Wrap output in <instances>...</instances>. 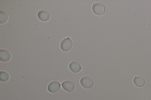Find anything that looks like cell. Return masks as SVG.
I'll return each instance as SVG.
<instances>
[{
    "mask_svg": "<svg viewBox=\"0 0 151 100\" xmlns=\"http://www.w3.org/2000/svg\"><path fill=\"white\" fill-rule=\"evenodd\" d=\"M72 46V42L71 39L68 37L64 39L60 44L61 49L64 51H67L70 50Z\"/></svg>",
    "mask_w": 151,
    "mask_h": 100,
    "instance_id": "cell-1",
    "label": "cell"
},
{
    "mask_svg": "<svg viewBox=\"0 0 151 100\" xmlns=\"http://www.w3.org/2000/svg\"><path fill=\"white\" fill-rule=\"evenodd\" d=\"M92 10L95 14L100 15L103 14L105 11L104 6L100 3L94 4L92 6Z\"/></svg>",
    "mask_w": 151,
    "mask_h": 100,
    "instance_id": "cell-2",
    "label": "cell"
},
{
    "mask_svg": "<svg viewBox=\"0 0 151 100\" xmlns=\"http://www.w3.org/2000/svg\"><path fill=\"white\" fill-rule=\"evenodd\" d=\"M80 83L83 87L88 89L92 87L93 84L92 79L87 76L82 77L80 80Z\"/></svg>",
    "mask_w": 151,
    "mask_h": 100,
    "instance_id": "cell-3",
    "label": "cell"
},
{
    "mask_svg": "<svg viewBox=\"0 0 151 100\" xmlns=\"http://www.w3.org/2000/svg\"><path fill=\"white\" fill-rule=\"evenodd\" d=\"M60 87L61 85L59 82L56 81H53L49 84L47 89L50 92L55 93L59 90Z\"/></svg>",
    "mask_w": 151,
    "mask_h": 100,
    "instance_id": "cell-4",
    "label": "cell"
},
{
    "mask_svg": "<svg viewBox=\"0 0 151 100\" xmlns=\"http://www.w3.org/2000/svg\"><path fill=\"white\" fill-rule=\"evenodd\" d=\"M63 89L67 92H71L75 89V85L74 83L69 80H66L63 82L62 84Z\"/></svg>",
    "mask_w": 151,
    "mask_h": 100,
    "instance_id": "cell-5",
    "label": "cell"
},
{
    "mask_svg": "<svg viewBox=\"0 0 151 100\" xmlns=\"http://www.w3.org/2000/svg\"><path fill=\"white\" fill-rule=\"evenodd\" d=\"M11 57L10 52L5 49L0 50V60L3 62H7L10 59Z\"/></svg>",
    "mask_w": 151,
    "mask_h": 100,
    "instance_id": "cell-6",
    "label": "cell"
},
{
    "mask_svg": "<svg viewBox=\"0 0 151 100\" xmlns=\"http://www.w3.org/2000/svg\"><path fill=\"white\" fill-rule=\"evenodd\" d=\"M69 67L70 70L74 73L79 72L82 69L80 64L76 61L71 62L69 65Z\"/></svg>",
    "mask_w": 151,
    "mask_h": 100,
    "instance_id": "cell-7",
    "label": "cell"
},
{
    "mask_svg": "<svg viewBox=\"0 0 151 100\" xmlns=\"http://www.w3.org/2000/svg\"><path fill=\"white\" fill-rule=\"evenodd\" d=\"M38 17L41 21H48L50 18L49 13L45 11H40L38 13Z\"/></svg>",
    "mask_w": 151,
    "mask_h": 100,
    "instance_id": "cell-8",
    "label": "cell"
},
{
    "mask_svg": "<svg viewBox=\"0 0 151 100\" xmlns=\"http://www.w3.org/2000/svg\"><path fill=\"white\" fill-rule=\"evenodd\" d=\"M133 82L136 86L139 87H143L145 84L144 79L139 76H135L134 78Z\"/></svg>",
    "mask_w": 151,
    "mask_h": 100,
    "instance_id": "cell-9",
    "label": "cell"
},
{
    "mask_svg": "<svg viewBox=\"0 0 151 100\" xmlns=\"http://www.w3.org/2000/svg\"><path fill=\"white\" fill-rule=\"evenodd\" d=\"M9 79V75L5 71L0 72V80L2 82H6Z\"/></svg>",
    "mask_w": 151,
    "mask_h": 100,
    "instance_id": "cell-10",
    "label": "cell"
},
{
    "mask_svg": "<svg viewBox=\"0 0 151 100\" xmlns=\"http://www.w3.org/2000/svg\"><path fill=\"white\" fill-rule=\"evenodd\" d=\"M8 19V16L6 13L0 11V23L3 24L6 23Z\"/></svg>",
    "mask_w": 151,
    "mask_h": 100,
    "instance_id": "cell-11",
    "label": "cell"
}]
</instances>
